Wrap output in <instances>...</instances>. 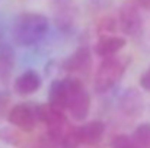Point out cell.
<instances>
[{
    "mask_svg": "<svg viewBox=\"0 0 150 148\" xmlns=\"http://www.w3.org/2000/svg\"><path fill=\"white\" fill-rule=\"evenodd\" d=\"M140 86L146 92H150V65H149V68L140 76Z\"/></svg>",
    "mask_w": 150,
    "mask_h": 148,
    "instance_id": "18",
    "label": "cell"
},
{
    "mask_svg": "<svg viewBox=\"0 0 150 148\" xmlns=\"http://www.w3.org/2000/svg\"><path fill=\"white\" fill-rule=\"evenodd\" d=\"M55 7V19L57 25L63 29L70 28L73 25L74 12H73V0H52Z\"/></svg>",
    "mask_w": 150,
    "mask_h": 148,
    "instance_id": "11",
    "label": "cell"
},
{
    "mask_svg": "<svg viewBox=\"0 0 150 148\" xmlns=\"http://www.w3.org/2000/svg\"><path fill=\"white\" fill-rule=\"evenodd\" d=\"M127 45V41L124 36L118 35H106V36H99V39L95 44V54L102 58H109L115 57L121 49Z\"/></svg>",
    "mask_w": 150,
    "mask_h": 148,
    "instance_id": "8",
    "label": "cell"
},
{
    "mask_svg": "<svg viewBox=\"0 0 150 148\" xmlns=\"http://www.w3.org/2000/svg\"><path fill=\"white\" fill-rule=\"evenodd\" d=\"M131 138H133V141L137 144V147L150 148V123L149 122L140 123V125L134 129Z\"/></svg>",
    "mask_w": 150,
    "mask_h": 148,
    "instance_id": "13",
    "label": "cell"
},
{
    "mask_svg": "<svg viewBox=\"0 0 150 148\" xmlns=\"http://www.w3.org/2000/svg\"><path fill=\"white\" fill-rule=\"evenodd\" d=\"M48 105L55 109L64 110L67 109V89L66 81L63 80H54L48 90Z\"/></svg>",
    "mask_w": 150,
    "mask_h": 148,
    "instance_id": "12",
    "label": "cell"
},
{
    "mask_svg": "<svg viewBox=\"0 0 150 148\" xmlns=\"http://www.w3.org/2000/svg\"><path fill=\"white\" fill-rule=\"evenodd\" d=\"M118 26L120 29L130 36H136L143 28L142 9L134 0H125L118 12Z\"/></svg>",
    "mask_w": 150,
    "mask_h": 148,
    "instance_id": "4",
    "label": "cell"
},
{
    "mask_svg": "<svg viewBox=\"0 0 150 148\" xmlns=\"http://www.w3.org/2000/svg\"><path fill=\"white\" fill-rule=\"evenodd\" d=\"M143 97L136 89H128L120 99V109L125 116L136 118L143 112Z\"/></svg>",
    "mask_w": 150,
    "mask_h": 148,
    "instance_id": "9",
    "label": "cell"
},
{
    "mask_svg": "<svg viewBox=\"0 0 150 148\" xmlns=\"http://www.w3.org/2000/svg\"><path fill=\"white\" fill-rule=\"evenodd\" d=\"M79 144H80V140H79V131H77V128L69 126V129L61 137V145L64 148H77Z\"/></svg>",
    "mask_w": 150,
    "mask_h": 148,
    "instance_id": "15",
    "label": "cell"
},
{
    "mask_svg": "<svg viewBox=\"0 0 150 148\" xmlns=\"http://www.w3.org/2000/svg\"><path fill=\"white\" fill-rule=\"evenodd\" d=\"M140 9H144V10H150V0H134Z\"/></svg>",
    "mask_w": 150,
    "mask_h": 148,
    "instance_id": "19",
    "label": "cell"
},
{
    "mask_svg": "<svg viewBox=\"0 0 150 148\" xmlns=\"http://www.w3.org/2000/svg\"><path fill=\"white\" fill-rule=\"evenodd\" d=\"M77 131H79L80 144L95 145L102 140V137L105 134V123L100 121H91V122H86L82 126H79Z\"/></svg>",
    "mask_w": 150,
    "mask_h": 148,
    "instance_id": "10",
    "label": "cell"
},
{
    "mask_svg": "<svg viewBox=\"0 0 150 148\" xmlns=\"http://www.w3.org/2000/svg\"><path fill=\"white\" fill-rule=\"evenodd\" d=\"M111 148H140V147H137V144L133 141L131 137H128L125 134H120V135L114 137V140L111 142Z\"/></svg>",
    "mask_w": 150,
    "mask_h": 148,
    "instance_id": "16",
    "label": "cell"
},
{
    "mask_svg": "<svg viewBox=\"0 0 150 148\" xmlns=\"http://www.w3.org/2000/svg\"><path fill=\"white\" fill-rule=\"evenodd\" d=\"M118 28V20L114 19L112 16H105L102 18L98 25H96V31L99 34V36H106V35H112Z\"/></svg>",
    "mask_w": 150,
    "mask_h": 148,
    "instance_id": "14",
    "label": "cell"
},
{
    "mask_svg": "<svg viewBox=\"0 0 150 148\" xmlns=\"http://www.w3.org/2000/svg\"><path fill=\"white\" fill-rule=\"evenodd\" d=\"M7 121L15 128L25 132H31L34 131L38 119H37L35 107H31L29 105H25V103H19L9 110Z\"/></svg>",
    "mask_w": 150,
    "mask_h": 148,
    "instance_id": "5",
    "label": "cell"
},
{
    "mask_svg": "<svg viewBox=\"0 0 150 148\" xmlns=\"http://www.w3.org/2000/svg\"><path fill=\"white\" fill-rule=\"evenodd\" d=\"M41 84H42L41 76L34 70H26L16 77L13 87L19 96H29L35 93L37 90H40Z\"/></svg>",
    "mask_w": 150,
    "mask_h": 148,
    "instance_id": "7",
    "label": "cell"
},
{
    "mask_svg": "<svg viewBox=\"0 0 150 148\" xmlns=\"http://www.w3.org/2000/svg\"><path fill=\"white\" fill-rule=\"evenodd\" d=\"M48 28L50 20L45 15L37 12H25L15 19L12 26V36L18 45L32 47L47 35Z\"/></svg>",
    "mask_w": 150,
    "mask_h": 148,
    "instance_id": "1",
    "label": "cell"
},
{
    "mask_svg": "<svg viewBox=\"0 0 150 148\" xmlns=\"http://www.w3.org/2000/svg\"><path fill=\"white\" fill-rule=\"evenodd\" d=\"M92 65V55H91V49L89 47H80L77 48L64 62H63V68L67 73H82V71H88Z\"/></svg>",
    "mask_w": 150,
    "mask_h": 148,
    "instance_id": "6",
    "label": "cell"
},
{
    "mask_svg": "<svg viewBox=\"0 0 150 148\" xmlns=\"http://www.w3.org/2000/svg\"><path fill=\"white\" fill-rule=\"evenodd\" d=\"M0 141H3L9 145H18L21 141V137L12 128H3V129H0Z\"/></svg>",
    "mask_w": 150,
    "mask_h": 148,
    "instance_id": "17",
    "label": "cell"
},
{
    "mask_svg": "<svg viewBox=\"0 0 150 148\" xmlns=\"http://www.w3.org/2000/svg\"><path fill=\"white\" fill-rule=\"evenodd\" d=\"M67 89V110L76 122H82L91 112V96L79 79H64Z\"/></svg>",
    "mask_w": 150,
    "mask_h": 148,
    "instance_id": "2",
    "label": "cell"
},
{
    "mask_svg": "<svg viewBox=\"0 0 150 148\" xmlns=\"http://www.w3.org/2000/svg\"><path fill=\"white\" fill-rule=\"evenodd\" d=\"M125 67L127 64L118 57L103 58L95 73V80H93L95 90L98 93H105L111 90L121 80L122 74L125 73Z\"/></svg>",
    "mask_w": 150,
    "mask_h": 148,
    "instance_id": "3",
    "label": "cell"
}]
</instances>
